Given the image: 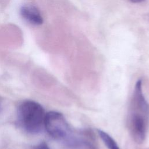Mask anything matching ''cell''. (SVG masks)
<instances>
[{"label":"cell","mask_w":149,"mask_h":149,"mask_svg":"<svg viewBox=\"0 0 149 149\" xmlns=\"http://www.w3.org/2000/svg\"><path fill=\"white\" fill-rule=\"evenodd\" d=\"M45 113L38 102L27 100L22 102L17 109L19 122L29 133L37 134L44 127Z\"/></svg>","instance_id":"6da1fadb"},{"label":"cell","mask_w":149,"mask_h":149,"mask_svg":"<svg viewBox=\"0 0 149 149\" xmlns=\"http://www.w3.org/2000/svg\"><path fill=\"white\" fill-rule=\"evenodd\" d=\"M62 141L68 147L73 149H97L98 148L95 133L89 128L71 129Z\"/></svg>","instance_id":"7a4b0ae2"},{"label":"cell","mask_w":149,"mask_h":149,"mask_svg":"<svg viewBox=\"0 0 149 149\" xmlns=\"http://www.w3.org/2000/svg\"><path fill=\"white\" fill-rule=\"evenodd\" d=\"M44 127L51 137L62 141L72 129L62 113L53 111L46 113Z\"/></svg>","instance_id":"3957f363"},{"label":"cell","mask_w":149,"mask_h":149,"mask_svg":"<svg viewBox=\"0 0 149 149\" xmlns=\"http://www.w3.org/2000/svg\"><path fill=\"white\" fill-rule=\"evenodd\" d=\"M149 119L144 116L130 112L128 118V127L133 140L137 144L143 143L146 137Z\"/></svg>","instance_id":"277c9868"},{"label":"cell","mask_w":149,"mask_h":149,"mask_svg":"<svg viewBox=\"0 0 149 149\" xmlns=\"http://www.w3.org/2000/svg\"><path fill=\"white\" fill-rule=\"evenodd\" d=\"M130 112L141 115L149 119V104L144 95L141 79L137 80L135 84L130 102Z\"/></svg>","instance_id":"5b68a950"},{"label":"cell","mask_w":149,"mask_h":149,"mask_svg":"<svg viewBox=\"0 0 149 149\" xmlns=\"http://www.w3.org/2000/svg\"><path fill=\"white\" fill-rule=\"evenodd\" d=\"M22 17L31 24L35 25L41 24L43 19L38 9L34 6L24 5L20 9Z\"/></svg>","instance_id":"8992f818"},{"label":"cell","mask_w":149,"mask_h":149,"mask_svg":"<svg viewBox=\"0 0 149 149\" xmlns=\"http://www.w3.org/2000/svg\"><path fill=\"white\" fill-rule=\"evenodd\" d=\"M97 131L101 139L108 149H120L115 140L107 132L101 129H97Z\"/></svg>","instance_id":"52a82bcc"},{"label":"cell","mask_w":149,"mask_h":149,"mask_svg":"<svg viewBox=\"0 0 149 149\" xmlns=\"http://www.w3.org/2000/svg\"><path fill=\"white\" fill-rule=\"evenodd\" d=\"M34 149H50L49 147L48 146V144L45 142H41L40 144H38Z\"/></svg>","instance_id":"ba28073f"},{"label":"cell","mask_w":149,"mask_h":149,"mask_svg":"<svg viewBox=\"0 0 149 149\" xmlns=\"http://www.w3.org/2000/svg\"><path fill=\"white\" fill-rule=\"evenodd\" d=\"M129 1L133 3H140V2H143L144 0H129Z\"/></svg>","instance_id":"9c48e42d"},{"label":"cell","mask_w":149,"mask_h":149,"mask_svg":"<svg viewBox=\"0 0 149 149\" xmlns=\"http://www.w3.org/2000/svg\"><path fill=\"white\" fill-rule=\"evenodd\" d=\"M2 107L1 103L0 102V113H1V112H2Z\"/></svg>","instance_id":"30bf717a"}]
</instances>
